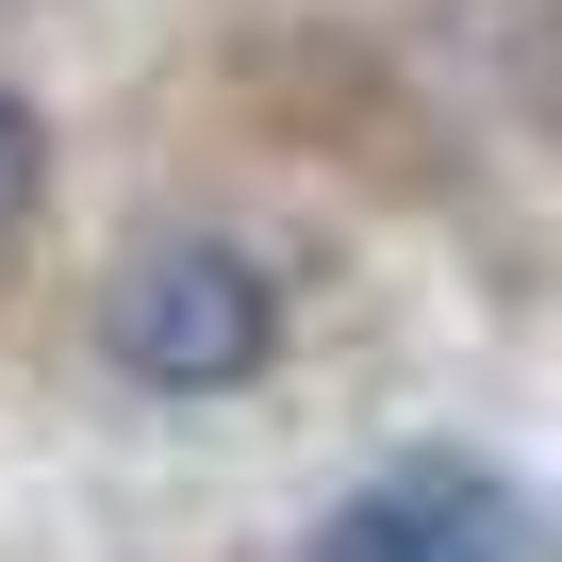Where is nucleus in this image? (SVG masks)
Masks as SVG:
<instances>
[{
  "instance_id": "1",
  "label": "nucleus",
  "mask_w": 562,
  "mask_h": 562,
  "mask_svg": "<svg viewBox=\"0 0 562 562\" xmlns=\"http://www.w3.org/2000/svg\"><path fill=\"white\" fill-rule=\"evenodd\" d=\"M281 331H299V299H281V265L248 232H149L100 281V364L149 397H248L281 364Z\"/></svg>"
},
{
  "instance_id": "2",
  "label": "nucleus",
  "mask_w": 562,
  "mask_h": 562,
  "mask_svg": "<svg viewBox=\"0 0 562 562\" xmlns=\"http://www.w3.org/2000/svg\"><path fill=\"white\" fill-rule=\"evenodd\" d=\"M315 562H529V513L496 463L463 447H414V463H364L315 529Z\"/></svg>"
},
{
  "instance_id": "3",
  "label": "nucleus",
  "mask_w": 562,
  "mask_h": 562,
  "mask_svg": "<svg viewBox=\"0 0 562 562\" xmlns=\"http://www.w3.org/2000/svg\"><path fill=\"white\" fill-rule=\"evenodd\" d=\"M34 215H50V133H34L18 83H0V299H18V265H34Z\"/></svg>"
}]
</instances>
